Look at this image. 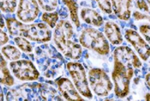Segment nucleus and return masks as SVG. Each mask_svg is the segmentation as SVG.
Returning a JSON list of instances; mask_svg holds the SVG:
<instances>
[{
    "instance_id": "19",
    "label": "nucleus",
    "mask_w": 150,
    "mask_h": 101,
    "mask_svg": "<svg viewBox=\"0 0 150 101\" xmlns=\"http://www.w3.org/2000/svg\"><path fill=\"white\" fill-rule=\"evenodd\" d=\"M14 41L16 42L17 46L24 52L30 53L33 52V46L31 45V43L28 40V39L22 37V36H17V37H15Z\"/></svg>"
},
{
    "instance_id": "26",
    "label": "nucleus",
    "mask_w": 150,
    "mask_h": 101,
    "mask_svg": "<svg viewBox=\"0 0 150 101\" xmlns=\"http://www.w3.org/2000/svg\"><path fill=\"white\" fill-rule=\"evenodd\" d=\"M133 16H134V19L137 20V21H142V20H149L150 22V15L148 14H142L139 11H135L133 13Z\"/></svg>"
},
{
    "instance_id": "4",
    "label": "nucleus",
    "mask_w": 150,
    "mask_h": 101,
    "mask_svg": "<svg viewBox=\"0 0 150 101\" xmlns=\"http://www.w3.org/2000/svg\"><path fill=\"white\" fill-rule=\"evenodd\" d=\"M134 67L114 58L112 77L114 82V93L118 98H125L129 93L130 81L134 75Z\"/></svg>"
},
{
    "instance_id": "24",
    "label": "nucleus",
    "mask_w": 150,
    "mask_h": 101,
    "mask_svg": "<svg viewBox=\"0 0 150 101\" xmlns=\"http://www.w3.org/2000/svg\"><path fill=\"white\" fill-rule=\"evenodd\" d=\"M139 29H140L141 34L144 36L146 40L150 44V25L143 24V25L140 26Z\"/></svg>"
},
{
    "instance_id": "22",
    "label": "nucleus",
    "mask_w": 150,
    "mask_h": 101,
    "mask_svg": "<svg viewBox=\"0 0 150 101\" xmlns=\"http://www.w3.org/2000/svg\"><path fill=\"white\" fill-rule=\"evenodd\" d=\"M40 6L46 12L53 11L58 6V0H37Z\"/></svg>"
},
{
    "instance_id": "11",
    "label": "nucleus",
    "mask_w": 150,
    "mask_h": 101,
    "mask_svg": "<svg viewBox=\"0 0 150 101\" xmlns=\"http://www.w3.org/2000/svg\"><path fill=\"white\" fill-rule=\"evenodd\" d=\"M56 85L61 93L66 100H78L82 101L83 99L80 95V93L76 89L75 84L71 82L68 78L65 77H59L55 81Z\"/></svg>"
},
{
    "instance_id": "29",
    "label": "nucleus",
    "mask_w": 150,
    "mask_h": 101,
    "mask_svg": "<svg viewBox=\"0 0 150 101\" xmlns=\"http://www.w3.org/2000/svg\"><path fill=\"white\" fill-rule=\"evenodd\" d=\"M145 100L148 101H150V93H147L145 96Z\"/></svg>"
},
{
    "instance_id": "7",
    "label": "nucleus",
    "mask_w": 150,
    "mask_h": 101,
    "mask_svg": "<svg viewBox=\"0 0 150 101\" xmlns=\"http://www.w3.org/2000/svg\"><path fill=\"white\" fill-rule=\"evenodd\" d=\"M66 68L80 94L87 99H92L93 94L88 86L87 74L81 64L77 62H69L66 64Z\"/></svg>"
},
{
    "instance_id": "17",
    "label": "nucleus",
    "mask_w": 150,
    "mask_h": 101,
    "mask_svg": "<svg viewBox=\"0 0 150 101\" xmlns=\"http://www.w3.org/2000/svg\"><path fill=\"white\" fill-rule=\"evenodd\" d=\"M64 4L68 7L70 19L76 28H80L81 24L78 16V3L77 0H62Z\"/></svg>"
},
{
    "instance_id": "30",
    "label": "nucleus",
    "mask_w": 150,
    "mask_h": 101,
    "mask_svg": "<svg viewBox=\"0 0 150 101\" xmlns=\"http://www.w3.org/2000/svg\"><path fill=\"white\" fill-rule=\"evenodd\" d=\"M147 2H148V4H149V5L150 6V0H147Z\"/></svg>"
},
{
    "instance_id": "6",
    "label": "nucleus",
    "mask_w": 150,
    "mask_h": 101,
    "mask_svg": "<svg viewBox=\"0 0 150 101\" xmlns=\"http://www.w3.org/2000/svg\"><path fill=\"white\" fill-rule=\"evenodd\" d=\"M89 85L93 92L99 97H106L112 90V83L102 69L93 68L88 71Z\"/></svg>"
},
{
    "instance_id": "27",
    "label": "nucleus",
    "mask_w": 150,
    "mask_h": 101,
    "mask_svg": "<svg viewBox=\"0 0 150 101\" xmlns=\"http://www.w3.org/2000/svg\"><path fill=\"white\" fill-rule=\"evenodd\" d=\"M1 35H0V44L2 46H4V45H5L6 43H8V41H9V36H8V34H6V32H4L2 28H1Z\"/></svg>"
},
{
    "instance_id": "15",
    "label": "nucleus",
    "mask_w": 150,
    "mask_h": 101,
    "mask_svg": "<svg viewBox=\"0 0 150 101\" xmlns=\"http://www.w3.org/2000/svg\"><path fill=\"white\" fill-rule=\"evenodd\" d=\"M81 18L86 23L94 27H101L104 24V20L102 16L93 9L82 8L80 11Z\"/></svg>"
},
{
    "instance_id": "20",
    "label": "nucleus",
    "mask_w": 150,
    "mask_h": 101,
    "mask_svg": "<svg viewBox=\"0 0 150 101\" xmlns=\"http://www.w3.org/2000/svg\"><path fill=\"white\" fill-rule=\"evenodd\" d=\"M41 20L44 23H47L51 28H54L58 23V14L57 12H45L41 16Z\"/></svg>"
},
{
    "instance_id": "14",
    "label": "nucleus",
    "mask_w": 150,
    "mask_h": 101,
    "mask_svg": "<svg viewBox=\"0 0 150 101\" xmlns=\"http://www.w3.org/2000/svg\"><path fill=\"white\" fill-rule=\"evenodd\" d=\"M105 35L106 39L112 45H121L123 43V35L121 34L120 28L114 22H107L105 23Z\"/></svg>"
},
{
    "instance_id": "1",
    "label": "nucleus",
    "mask_w": 150,
    "mask_h": 101,
    "mask_svg": "<svg viewBox=\"0 0 150 101\" xmlns=\"http://www.w3.org/2000/svg\"><path fill=\"white\" fill-rule=\"evenodd\" d=\"M8 100H54L59 98L54 88L44 83H26L15 89L9 90Z\"/></svg>"
},
{
    "instance_id": "12",
    "label": "nucleus",
    "mask_w": 150,
    "mask_h": 101,
    "mask_svg": "<svg viewBox=\"0 0 150 101\" xmlns=\"http://www.w3.org/2000/svg\"><path fill=\"white\" fill-rule=\"evenodd\" d=\"M113 57L117 60L131 64L134 69L142 67V62L140 61L139 57L129 46H119L116 48Z\"/></svg>"
},
{
    "instance_id": "10",
    "label": "nucleus",
    "mask_w": 150,
    "mask_h": 101,
    "mask_svg": "<svg viewBox=\"0 0 150 101\" xmlns=\"http://www.w3.org/2000/svg\"><path fill=\"white\" fill-rule=\"evenodd\" d=\"M125 38L137 52L140 57L143 61H147L150 57V45L143 40L140 34L133 29L125 30Z\"/></svg>"
},
{
    "instance_id": "18",
    "label": "nucleus",
    "mask_w": 150,
    "mask_h": 101,
    "mask_svg": "<svg viewBox=\"0 0 150 101\" xmlns=\"http://www.w3.org/2000/svg\"><path fill=\"white\" fill-rule=\"evenodd\" d=\"M1 52H2V54L6 57V59H8L10 61L19 60L20 57H22V53H21L20 50H18L16 47L11 45L2 46Z\"/></svg>"
},
{
    "instance_id": "3",
    "label": "nucleus",
    "mask_w": 150,
    "mask_h": 101,
    "mask_svg": "<svg viewBox=\"0 0 150 101\" xmlns=\"http://www.w3.org/2000/svg\"><path fill=\"white\" fill-rule=\"evenodd\" d=\"M74 28L69 21H59L54 30L53 40L58 51L65 57L73 60L79 59L82 53L81 45L76 40H71L74 37Z\"/></svg>"
},
{
    "instance_id": "31",
    "label": "nucleus",
    "mask_w": 150,
    "mask_h": 101,
    "mask_svg": "<svg viewBox=\"0 0 150 101\" xmlns=\"http://www.w3.org/2000/svg\"><path fill=\"white\" fill-rule=\"evenodd\" d=\"M149 65H150V60H149Z\"/></svg>"
},
{
    "instance_id": "23",
    "label": "nucleus",
    "mask_w": 150,
    "mask_h": 101,
    "mask_svg": "<svg viewBox=\"0 0 150 101\" xmlns=\"http://www.w3.org/2000/svg\"><path fill=\"white\" fill-rule=\"evenodd\" d=\"M100 8V10L105 14H112V3L111 0H95Z\"/></svg>"
},
{
    "instance_id": "8",
    "label": "nucleus",
    "mask_w": 150,
    "mask_h": 101,
    "mask_svg": "<svg viewBox=\"0 0 150 101\" xmlns=\"http://www.w3.org/2000/svg\"><path fill=\"white\" fill-rule=\"evenodd\" d=\"M13 75L20 81H33L40 78V72L30 60H16L10 63Z\"/></svg>"
},
{
    "instance_id": "9",
    "label": "nucleus",
    "mask_w": 150,
    "mask_h": 101,
    "mask_svg": "<svg viewBox=\"0 0 150 101\" xmlns=\"http://www.w3.org/2000/svg\"><path fill=\"white\" fill-rule=\"evenodd\" d=\"M37 0H20L17 7L16 16L23 23L34 22L40 14V7Z\"/></svg>"
},
{
    "instance_id": "13",
    "label": "nucleus",
    "mask_w": 150,
    "mask_h": 101,
    "mask_svg": "<svg viewBox=\"0 0 150 101\" xmlns=\"http://www.w3.org/2000/svg\"><path fill=\"white\" fill-rule=\"evenodd\" d=\"M112 11L123 21H128L131 16L132 0H111Z\"/></svg>"
},
{
    "instance_id": "25",
    "label": "nucleus",
    "mask_w": 150,
    "mask_h": 101,
    "mask_svg": "<svg viewBox=\"0 0 150 101\" xmlns=\"http://www.w3.org/2000/svg\"><path fill=\"white\" fill-rule=\"evenodd\" d=\"M136 6L142 11L148 12V13L150 12L149 6L145 0H137L136 1Z\"/></svg>"
},
{
    "instance_id": "2",
    "label": "nucleus",
    "mask_w": 150,
    "mask_h": 101,
    "mask_svg": "<svg viewBox=\"0 0 150 101\" xmlns=\"http://www.w3.org/2000/svg\"><path fill=\"white\" fill-rule=\"evenodd\" d=\"M5 23L9 34L12 37L22 36L38 43H46L52 39V30L45 23L24 24L15 17L7 18Z\"/></svg>"
},
{
    "instance_id": "5",
    "label": "nucleus",
    "mask_w": 150,
    "mask_h": 101,
    "mask_svg": "<svg viewBox=\"0 0 150 101\" xmlns=\"http://www.w3.org/2000/svg\"><path fill=\"white\" fill-rule=\"evenodd\" d=\"M82 47L92 50L100 55L105 56L110 52V46L105 35L93 28H86L79 36Z\"/></svg>"
},
{
    "instance_id": "16",
    "label": "nucleus",
    "mask_w": 150,
    "mask_h": 101,
    "mask_svg": "<svg viewBox=\"0 0 150 101\" xmlns=\"http://www.w3.org/2000/svg\"><path fill=\"white\" fill-rule=\"evenodd\" d=\"M4 55H1V64H0V81L1 84L8 86V87H11L15 83V80L11 76L9 69L7 67V62L5 61Z\"/></svg>"
},
{
    "instance_id": "21",
    "label": "nucleus",
    "mask_w": 150,
    "mask_h": 101,
    "mask_svg": "<svg viewBox=\"0 0 150 101\" xmlns=\"http://www.w3.org/2000/svg\"><path fill=\"white\" fill-rule=\"evenodd\" d=\"M1 11L4 13L11 14L16 11V0H0Z\"/></svg>"
},
{
    "instance_id": "28",
    "label": "nucleus",
    "mask_w": 150,
    "mask_h": 101,
    "mask_svg": "<svg viewBox=\"0 0 150 101\" xmlns=\"http://www.w3.org/2000/svg\"><path fill=\"white\" fill-rule=\"evenodd\" d=\"M145 80H146V84H147V86L149 87V88L150 89V73H148V74L146 75Z\"/></svg>"
}]
</instances>
